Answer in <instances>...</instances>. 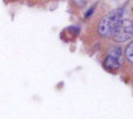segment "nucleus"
<instances>
[{"label": "nucleus", "instance_id": "obj_2", "mask_svg": "<svg viewBox=\"0 0 133 119\" xmlns=\"http://www.w3.org/2000/svg\"><path fill=\"white\" fill-rule=\"evenodd\" d=\"M123 64H124V54L120 46H115L112 49H109L103 61L104 68L107 70H112V72L117 70L120 66H123Z\"/></svg>", "mask_w": 133, "mask_h": 119}, {"label": "nucleus", "instance_id": "obj_1", "mask_svg": "<svg viewBox=\"0 0 133 119\" xmlns=\"http://www.w3.org/2000/svg\"><path fill=\"white\" fill-rule=\"evenodd\" d=\"M124 20V9L117 8L107 13L97 24V33L101 37H112L118 24Z\"/></svg>", "mask_w": 133, "mask_h": 119}, {"label": "nucleus", "instance_id": "obj_4", "mask_svg": "<svg viewBox=\"0 0 133 119\" xmlns=\"http://www.w3.org/2000/svg\"><path fill=\"white\" fill-rule=\"evenodd\" d=\"M124 56H125V58L128 60V62L133 64V41H130L129 44L127 45V48H125V53H124Z\"/></svg>", "mask_w": 133, "mask_h": 119}, {"label": "nucleus", "instance_id": "obj_5", "mask_svg": "<svg viewBox=\"0 0 133 119\" xmlns=\"http://www.w3.org/2000/svg\"><path fill=\"white\" fill-rule=\"evenodd\" d=\"M92 12H93V8H91V9H89V11H88V12L85 13V17H89V16L92 15Z\"/></svg>", "mask_w": 133, "mask_h": 119}, {"label": "nucleus", "instance_id": "obj_3", "mask_svg": "<svg viewBox=\"0 0 133 119\" xmlns=\"http://www.w3.org/2000/svg\"><path fill=\"white\" fill-rule=\"evenodd\" d=\"M132 37H133V21L124 19L118 24V27L116 28L112 38L116 42H124V41H128Z\"/></svg>", "mask_w": 133, "mask_h": 119}]
</instances>
